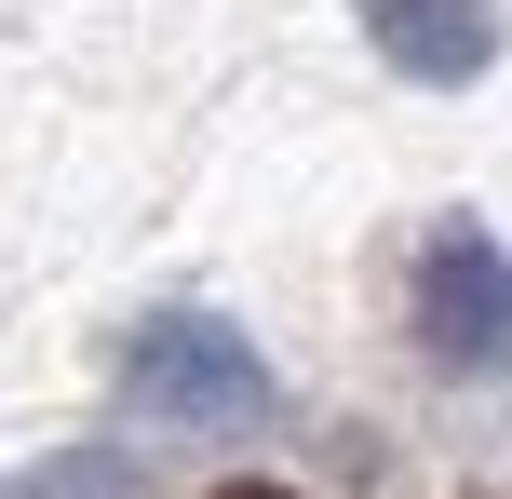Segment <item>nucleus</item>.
<instances>
[{
	"instance_id": "f257e3e1",
	"label": "nucleus",
	"mask_w": 512,
	"mask_h": 499,
	"mask_svg": "<svg viewBox=\"0 0 512 499\" xmlns=\"http://www.w3.org/2000/svg\"><path fill=\"white\" fill-rule=\"evenodd\" d=\"M405 311H418V351H432L445 378H499L512 365V257H499L486 216H432V230H418Z\"/></svg>"
},
{
	"instance_id": "f03ea898",
	"label": "nucleus",
	"mask_w": 512,
	"mask_h": 499,
	"mask_svg": "<svg viewBox=\"0 0 512 499\" xmlns=\"http://www.w3.org/2000/svg\"><path fill=\"white\" fill-rule=\"evenodd\" d=\"M122 392L149 405V419H176V432H243L256 405H270V365H256V338L216 324V311H149L122 338Z\"/></svg>"
},
{
	"instance_id": "7ed1b4c3",
	"label": "nucleus",
	"mask_w": 512,
	"mask_h": 499,
	"mask_svg": "<svg viewBox=\"0 0 512 499\" xmlns=\"http://www.w3.org/2000/svg\"><path fill=\"white\" fill-rule=\"evenodd\" d=\"M351 14H364V41L405 81H432V95H459V81L499 68V0H351Z\"/></svg>"
},
{
	"instance_id": "20e7f679",
	"label": "nucleus",
	"mask_w": 512,
	"mask_h": 499,
	"mask_svg": "<svg viewBox=\"0 0 512 499\" xmlns=\"http://www.w3.org/2000/svg\"><path fill=\"white\" fill-rule=\"evenodd\" d=\"M216 499H297V486H216Z\"/></svg>"
}]
</instances>
